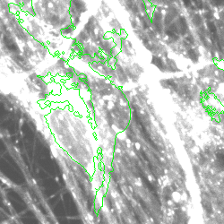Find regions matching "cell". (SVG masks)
<instances>
[{"label":"cell","mask_w":224,"mask_h":224,"mask_svg":"<svg viewBox=\"0 0 224 224\" xmlns=\"http://www.w3.org/2000/svg\"><path fill=\"white\" fill-rule=\"evenodd\" d=\"M217 157H218L219 161L221 162V164H222V165L224 166V154L223 153H219L218 155H217Z\"/></svg>","instance_id":"obj_8"},{"label":"cell","mask_w":224,"mask_h":224,"mask_svg":"<svg viewBox=\"0 0 224 224\" xmlns=\"http://www.w3.org/2000/svg\"><path fill=\"white\" fill-rule=\"evenodd\" d=\"M194 1H196V0H194Z\"/></svg>","instance_id":"obj_10"},{"label":"cell","mask_w":224,"mask_h":224,"mask_svg":"<svg viewBox=\"0 0 224 224\" xmlns=\"http://www.w3.org/2000/svg\"><path fill=\"white\" fill-rule=\"evenodd\" d=\"M193 23H194L196 26H198V25H201L202 21H201V17H200L198 14H196V15H194V18H193Z\"/></svg>","instance_id":"obj_5"},{"label":"cell","mask_w":224,"mask_h":224,"mask_svg":"<svg viewBox=\"0 0 224 224\" xmlns=\"http://www.w3.org/2000/svg\"><path fill=\"white\" fill-rule=\"evenodd\" d=\"M211 1L214 6H220L224 5V0H211Z\"/></svg>","instance_id":"obj_7"},{"label":"cell","mask_w":224,"mask_h":224,"mask_svg":"<svg viewBox=\"0 0 224 224\" xmlns=\"http://www.w3.org/2000/svg\"><path fill=\"white\" fill-rule=\"evenodd\" d=\"M188 57L191 58V60L194 61V62H197L198 61V55L196 54V52L194 51V49H190L188 50Z\"/></svg>","instance_id":"obj_2"},{"label":"cell","mask_w":224,"mask_h":224,"mask_svg":"<svg viewBox=\"0 0 224 224\" xmlns=\"http://www.w3.org/2000/svg\"><path fill=\"white\" fill-rule=\"evenodd\" d=\"M166 33H167V35L170 37V38H171V39H173V40H178V37L176 35V33L174 32V31H172V30H167L166 31Z\"/></svg>","instance_id":"obj_6"},{"label":"cell","mask_w":224,"mask_h":224,"mask_svg":"<svg viewBox=\"0 0 224 224\" xmlns=\"http://www.w3.org/2000/svg\"><path fill=\"white\" fill-rule=\"evenodd\" d=\"M178 27H179V30L182 35H185L188 31V25L186 22V19L184 17H180L178 20Z\"/></svg>","instance_id":"obj_1"},{"label":"cell","mask_w":224,"mask_h":224,"mask_svg":"<svg viewBox=\"0 0 224 224\" xmlns=\"http://www.w3.org/2000/svg\"><path fill=\"white\" fill-rule=\"evenodd\" d=\"M182 1H183L184 5L187 7H189V6H191V0H182Z\"/></svg>","instance_id":"obj_9"},{"label":"cell","mask_w":224,"mask_h":224,"mask_svg":"<svg viewBox=\"0 0 224 224\" xmlns=\"http://www.w3.org/2000/svg\"><path fill=\"white\" fill-rule=\"evenodd\" d=\"M152 64H154L156 67H158L160 69H162L163 68V62L161 58L156 57H153L152 58Z\"/></svg>","instance_id":"obj_3"},{"label":"cell","mask_w":224,"mask_h":224,"mask_svg":"<svg viewBox=\"0 0 224 224\" xmlns=\"http://www.w3.org/2000/svg\"><path fill=\"white\" fill-rule=\"evenodd\" d=\"M207 26H208L209 30L212 32V34H215V35H216V33H217V29H216L215 25H214L213 23H212V22H207Z\"/></svg>","instance_id":"obj_4"}]
</instances>
